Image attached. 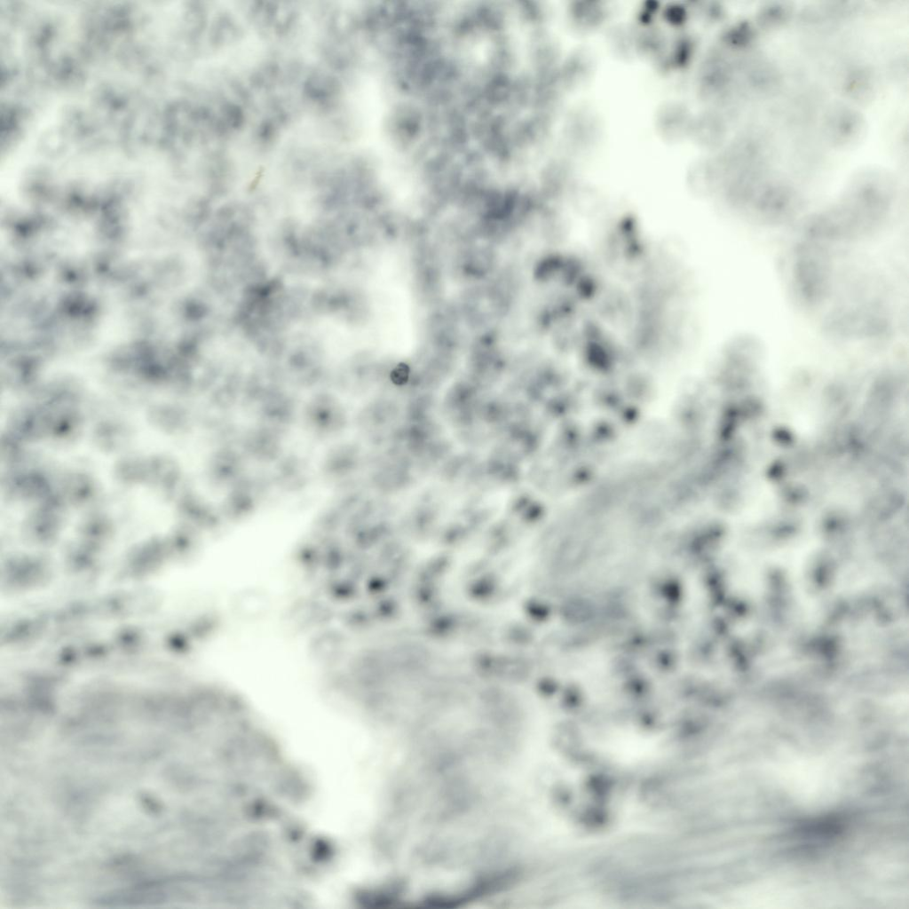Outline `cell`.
I'll list each match as a JSON object with an SVG mask.
<instances>
[{"label": "cell", "mask_w": 909, "mask_h": 909, "mask_svg": "<svg viewBox=\"0 0 909 909\" xmlns=\"http://www.w3.org/2000/svg\"><path fill=\"white\" fill-rule=\"evenodd\" d=\"M889 327L881 312L867 307L837 310L826 321V330L842 338H873L886 333Z\"/></svg>", "instance_id": "cell-3"}, {"label": "cell", "mask_w": 909, "mask_h": 909, "mask_svg": "<svg viewBox=\"0 0 909 909\" xmlns=\"http://www.w3.org/2000/svg\"><path fill=\"white\" fill-rule=\"evenodd\" d=\"M797 294L809 304L825 299L830 283V265L822 244L808 240L799 245L793 264Z\"/></svg>", "instance_id": "cell-2"}, {"label": "cell", "mask_w": 909, "mask_h": 909, "mask_svg": "<svg viewBox=\"0 0 909 909\" xmlns=\"http://www.w3.org/2000/svg\"><path fill=\"white\" fill-rule=\"evenodd\" d=\"M882 186L865 183L851 189L837 205L818 213L806 225L808 240L818 243L859 239L875 231L889 209Z\"/></svg>", "instance_id": "cell-1"}, {"label": "cell", "mask_w": 909, "mask_h": 909, "mask_svg": "<svg viewBox=\"0 0 909 909\" xmlns=\"http://www.w3.org/2000/svg\"><path fill=\"white\" fill-rule=\"evenodd\" d=\"M730 36L732 43L744 45L747 43L753 36L752 28L747 22H741L733 28Z\"/></svg>", "instance_id": "cell-5"}, {"label": "cell", "mask_w": 909, "mask_h": 909, "mask_svg": "<svg viewBox=\"0 0 909 909\" xmlns=\"http://www.w3.org/2000/svg\"><path fill=\"white\" fill-rule=\"evenodd\" d=\"M789 13L788 8L784 4H773L764 7L760 14L759 20L768 25L782 22Z\"/></svg>", "instance_id": "cell-4"}]
</instances>
